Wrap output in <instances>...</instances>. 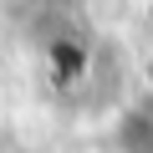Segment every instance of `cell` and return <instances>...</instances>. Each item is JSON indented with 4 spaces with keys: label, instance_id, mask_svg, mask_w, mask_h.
Here are the masks:
<instances>
[{
    "label": "cell",
    "instance_id": "1",
    "mask_svg": "<svg viewBox=\"0 0 153 153\" xmlns=\"http://www.w3.org/2000/svg\"><path fill=\"white\" fill-rule=\"evenodd\" d=\"M117 143H123V153H153V97L138 102V107L123 117Z\"/></svg>",
    "mask_w": 153,
    "mask_h": 153
},
{
    "label": "cell",
    "instance_id": "2",
    "mask_svg": "<svg viewBox=\"0 0 153 153\" xmlns=\"http://www.w3.org/2000/svg\"><path fill=\"white\" fill-rule=\"evenodd\" d=\"M51 71H56V82H76L87 71V41L82 36H56L51 41Z\"/></svg>",
    "mask_w": 153,
    "mask_h": 153
},
{
    "label": "cell",
    "instance_id": "3",
    "mask_svg": "<svg viewBox=\"0 0 153 153\" xmlns=\"http://www.w3.org/2000/svg\"><path fill=\"white\" fill-rule=\"evenodd\" d=\"M148 71H153V56H148Z\"/></svg>",
    "mask_w": 153,
    "mask_h": 153
}]
</instances>
